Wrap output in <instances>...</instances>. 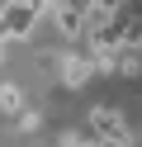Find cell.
<instances>
[{"instance_id": "1", "label": "cell", "mask_w": 142, "mask_h": 147, "mask_svg": "<svg viewBox=\"0 0 142 147\" xmlns=\"http://www.w3.org/2000/svg\"><path fill=\"white\" fill-rule=\"evenodd\" d=\"M33 29H38V14L33 10H28V5H24V0H5V5H0V38H19V43H24V38H33Z\"/></svg>"}, {"instance_id": "2", "label": "cell", "mask_w": 142, "mask_h": 147, "mask_svg": "<svg viewBox=\"0 0 142 147\" xmlns=\"http://www.w3.org/2000/svg\"><path fill=\"white\" fill-rule=\"evenodd\" d=\"M85 123H90V138H109V142H128L133 147V128H128V119H123L118 109L95 105L90 114H85Z\"/></svg>"}, {"instance_id": "3", "label": "cell", "mask_w": 142, "mask_h": 147, "mask_svg": "<svg viewBox=\"0 0 142 147\" xmlns=\"http://www.w3.org/2000/svg\"><path fill=\"white\" fill-rule=\"evenodd\" d=\"M57 76H62V90H81L95 76V52H57Z\"/></svg>"}, {"instance_id": "4", "label": "cell", "mask_w": 142, "mask_h": 147, "mask_svg": "<svg viewBox=\"0 0 142 147\" xmlns=\"http://www.w3.org/2000/svg\"><path fill=\"white\" fill-rule=\"evenodd\" d=\"M47 19L57 24V38L62 43H76V38H85V19L76 10H66V5H52V10H47Z\"/></svg>"}, {"instance_id": "5", "label": "cell", "mask_w": 142, "mask_h": 147, "mask_svg": "<svg viewBox=\"0 0 142 147\" xmlns=\"http://www.w3.org/2000/svg\"><path fill=\"white\" fill-rule=\"evenodd\" d=\"M24 109H28L24 86H19V81H0V114H5V119H19Z\"/></svg>"}, {"instance_id": "6", "label": "cell", "mask_w": 142, "mask_h": 147, "mask_svg": "<svg viewBox=\"0 0 142 147\" xmlns=\"http://www.w3.org/2000/svg\"><path fill=\"white\" fill-rule=\"evenodd\" d=\"M14 128L19 133H38V128H43V114H38V109H24V114L14 119Z\"/></svg>"}, {"instance_id": "7", "label": "cell", "mask_w": 142, "mask_h": 147, "mask_svg": "<svg viewBox=\"0 0 142 147\" xmlns=\"http://www.w3.org/2000/svg\"><path fill=\"white\" fill-rule=\"evenodd\" d=\"M57 147H95V138H90V133H76V128H71V133H62V142H57Z\"/></svg>"}, {"instance_id": "8", "label": "cell", "mask_w": 142, "mask_h": 147, "mask_svg": "<svg viewBox=\"0 0 142 147\" xmlns=\"http://www.w3.org/2000/svg\"><path fill=\"white\" fill-rule=\"evenodd\" d=\"M24 5H28V10H33V14H38V19H43V14H47V10H52L57 0H24Z\"/></svg>"}, {"instance_id": "9", "label": "cell", "mask_w": 142, "mask_h": 147, "mask_svg": "<svg viewBox=\"0 0 142 147\" xmlns=\"http://www.w3.org/2000/svg\"><path fill=\"white\" fill-rule=\"evenodd\" d=\"M95 147H128V142H109V138H95Z\"/></svg>"}, {"instance_id": "10", "label": "cell", "mask_w": 142, "mask_h": 147, "mask_svg": "<svg viewBox=\"0 0 142 147\" xmlns=\"http://www.w3.org/2000/svg\"><path fill=\"white\" fill-rule=\"evenodd\" d=\"M0 62H5V38H0Z\"/></svg>"}]
</instances>
